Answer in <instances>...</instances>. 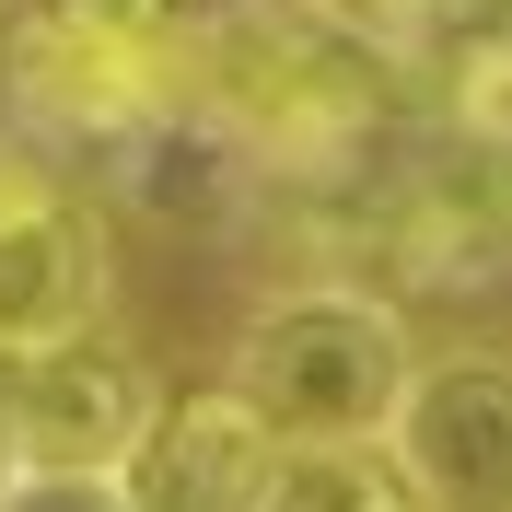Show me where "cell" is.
<instances>
[{"instance_id":"cell-13","label":"cell","mask_w":512,"mask_h":512,"mask_svg":"<svg viewBox=\"0 0 512 512\" xmlns=\"http://www.w3.org/2000/svg\"><path fill=\"white\" fill-rule=\"evenodd\" d=\"M0 478H12V350H0Z\"/></svg>"},{"instance_id":"cell-1","label":"cell","mask_w":512,"mask_h":512,"mask_svg":"<svg viewBox=\"0 0 512 512\" xmlns=\"http://www.w3.org/2000/svg\"><path fill=\"white\" fill-rule=\"evenodd\" d=\"M256 187H338L373 175L396 117H408V70L373 35H350L326 0H210L187 24V105Z\"/></svg>"},{"instance_id":"cell-4","label":"cell","mask_w":512,"mask_h":512,"mask_svg":"<svg viewBox=\"0 0 512 512\" xmlns=\"http://www.w3.org/2000/svg\"><path fill=\"white\" fill-rule=\"evenodd\" d=\"M373 454L419 512H512V350L419 361Z\"/></svg>"},{"instance_id":"cell-14","label":"cell","mask_w":512,"mask_h":512,"mask_svg":"<svg viewBox=\"0 0 512 512\" xmlns=\"http://www.w3.org/2000/svg\"><path fill=\"white\" fill-rule=\"evenodd\" d=\"M187 12H210V0H187Z\"/></svg>"},{"instance_id":"cell-8","label":"cell","mask_w":512,"mask_h":512,"mask_svg":"<svg viewBox=\"0 0 512 512\" xmlns=\"http://www.w3.org/2000/svg\"><path fill=\"white\" fill-rule=\"evenodd\" d=\"M419 82H431V117H443L454 152H512V24L443 35L419 59Z\"/></svg>"},{"instance_id":"cell-5","label":"cell","mask_w":512,"mask_h":512,"mask_svg":"<svg viewBox=\"0 0 512 512\" xmlns=\"http://www.w3.org/2000/svg\"><path fill=\"white\" fill-rule=\"evenodd\" d=\"M152 408L163 384L128 338H105V326L47 338L12 361V478H117Z\"/></svg>"},{"instance_id":"cell-2","label":"cell","mask_w":512,"mask_h":512,"mask_svg":"<svg viewBox=\"0 0 512 512\" xmlns=\"http://www.w3.org/2000/svg\"><path fill=\"white\" fill-rule=\"evenodd\" d=\"M187 0H12L0 105L24 140L128 152L187 105Z\"/></svg>"},{"instance_id":"cell-11","label":"cell","mask_w":512,"mask_h":512,"mask_svg":"<svg viewBox=\"0 0 512 512\" xmlns=\"http://www.w3.org/2000/svg\"><path fill=\"white\" fill-rule=\"evenodd\" d=\"M0 512H128L117 478H0Z\"/></svg>"},{"instance_id":"cell-7","label":"cell","mask_w":512,"mask_h":512,"mask_svg":"<svg viewBox=\"0 0 512 512\" xmlns=\"http://www.w3.org/2000/svg\"><path fill=\"white\" fill-rule=\"evenodd\" d=\"M268 478H280V431L233 396V384H187L140 419L117 489L128 512H268Z\"/></svg>"},{"instance_id":"cell-10","label":"cell","mask_w":512,"mask_h":512,"mask_svg":"<svg viewBox=\"0 0 512 512\" xmlns=\"http://www.w3.org/2000/svg\"><path fill=\"white\" fill-rule=\"evenodd\" d=\"M326 12H338L350 35H373L396 70H419L443 35H466V24H478V0H326Z\"/></svg>"},{"instance_id":"cell-6","label":"cell","mask_w":512,"mask_h":512,"mask_svg":"<svg viewBox=\"0 0 512 512\" xmlns=\"http://www.w3.org/2000/svg\"><path fill=\"white\" fill-rule=\"evenodd\" d=\"M105 222L94 198H70L35 152H0V350L24 361L47 338L105 326Z\"/></svg>"},{"instance_id":"cell-9","label":"cell","mask_w":512,"mask_h":512,"mask_svg":"<svg viewBox=\"0 0 512 512\" xmlns=\"http://www.w3.org/2000/svg\"><path fill=\"white\" fill-rule=\"evenodd\" d=\"M268 512H419V501L396 489V466L373 443H326V454H280Z\"/></svg>"},{"instance_id":"cell-12","label":"cell","mask_w":512,"mask_h":512,"mask_svg":"<svg viewBox=\"0 0 512 512\" xmlns=\"http://www.w3.org/2000/svg\"><path fill=\"white\" fill-rule=\"evenodd\" d=\"M489 210H501V256H512V152H489Z\"/></svg>"},{"instance_id":"cell-3","label":"cell","mask_w":512,"mask_h":512,"mask_svg":"<svg viewBox=\"0 0 512 512\" xmlns=\"http://www.w3.org/2000/svg\"><path fill=\"white\" fill-rule=\"evenodd\" d=\"M408 373H419V338L396 315V291L373 280H291L233 338V396L280 431V454L384 443Z\"/></svg>"}]
</instances>
